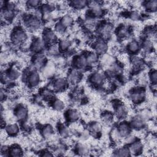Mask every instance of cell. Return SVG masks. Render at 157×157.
Listing matches in <instances>:
<instances>
[{"mask_svg": "<svg viewBox=\"0 0 157 157\" xmlns=\"http://www.w3.org/2000/svg\"><path fill=\"white\" fill-rule=\"evenodd\" d=\"M88 4V2L86 1H82V0H76L73 1L71 2V5L72 6L77 9H81L83 8L85 6H86Z\"/></svg>", "mask_w": 157, "mask_h": 157, "instance_id": "32", "label": "cell"}, {"mask_svg": "<svg viewBox=\"0 0 157 157\" xmlns=\"http://www.w3.org/2000/svg\"><path fill=\"white\" fill-rule=\"evenodd\" d=\"M19 126L16 123H12L7 125L6 128L7 134L10 136H15L18 133Z\"/></svg>", "mask_w": 157, "mask_h": 157, "instance_id": "18", "label": "cell"}, {"mask_svg": "<svg viewBox=\"0 0 157 157\" xmlns=\"http://www.w3.org/2000/svg\"><path fill=\"white\" fill-rule=\"evenodd\" d=\"M140 46L139 43L136 40H132L128 43L127 45V49L130 53H136L139 51Z\"/></svg>", "mask_w": 157, "mask_h": 157, "instance_id": "19", "label": "cell"}, {"mask_svg": "<svg viewBox=\"0 0 157 157\" xmlns=\"http://www.w3.org/2000/svg\"><path fill=\"white\" fill-rule=\"evenodd\" d=\"M25 25L30 30L35 31L38 29L40 26V19L35 16H29L25 19Z\"/></svg>", "mask_w": 157, "mask_h": 157, "instance_id": "4", "label": "cell"}, {"mask_svg": "<svg viewBox=\"0 0 157 157\" xmlns=\"http://www.w3.org/2000/svg\"><path fill=\"white\" fill-rule=\"evenodd\" d=\"M117 129L121 137L128 136L131 132V128L126 122H121L120 123Z\"/></svg>", "mask_w": 157, "mask_h": 157, "instance_id": "10", "label": "cell"}, {"mask_svg": "<svg viewBox=\"0 0 157 157\" xmlns=\"http://www.w3.org/2000/svg\"><path fill=\"white\" fill-rule=\"evenodd\" d=\"M66 118L71 122H74L77 120L80 117L79 112L76 109H69L66 112Z\"/></svg>", "mask_w": 157, "mask_h": 157, "instance_id": "15", "label": "cell"}, {"mask_svg": "<svg viewBox=\"0 0 157 157\" xmlns=\"http://www.w3.org/2000/svg\"><path fill=\"white\" fill-rule=\"evenodd\" d=\"M15 116L20 121H24L28 115V109L23 105H19L15 109Z\"/></svg>", "mask_w": 157, "mask_h": 157, "instance_id": "8", "label": "cell"}, {"mask_svg": "<svg viewBox=\"0 0 157 157\" xmlns=\"http://www.w3.org/2000/svg\"><path fill=\"white\" fill-rule=\"evenodd\" d=\"M149 78H150V80L152 84H156V81H157V74H156V71L155 69L153 70L150 73Z\"/></svg>", "mask_w": 157, "mask_h": 157, "instance_id": "40", "label": "cell"}, {"mask_svg": "<svg viewBox=\"0 0 157 157\" xmlns=\"http://www.w3.org/2000/svg\"><path fill=\"white\" fill-rule=\"evenodd\" d=\"M67 85V82L65 78L59 77L56 78L53 82V88L56 91L63 90Z\"/></svg>", "mask_w": 157, "mask_h": 157, "instance_id": "14", "label": "cell"}, {"mask_svg": "<svg viewBox=\"0 0 157 157\" xmlns=\"http://www.w3.org/2000/svg\"><path fill=\"white\" fill-rule=\"evenodd\" d=\"M7 75L10 79V80H15L19 77L20 72L17 69L12 68L9 71V72L7 73Z\"/></svg>", "mask_w": 157, "mask_h": 157, "instance_id": "33", "label": "cell"}, {"mask_svg": "<svg viewBox=\"0 0 157 157\" xmlns=\"http://www.w3.org/2000/svg\"><path fill=\"white\" fill-rule=\"evenodd\" d=\"M77 151L80 155H85L88 152V148L85 145L79 144L77 146Z\"/></svg>", "mask_w": 157, "mask_h": 157, "instance_id": "37", "label": "cell"}, {"mask_svg": "<svg viewBox=\"0 0 157 157\" xmlns=\"http://www.w3.org/2000/svg\"><path fill=\"white\" fill-rule=\"evenodd\" d=\"M44 42L42 40L39 38L35 39L31 43V48L33 52H39L44 48Z\"/></svg>", "mask_w": 157, "mask_h": 157, "instance_id": "13", "label": "cell"}, {"mask_svg": "<svg viewBox=\"0 0 157 157\" xmlns=\"http://www.w3.org/2000/svg\"><path fill=\"white\" fill-rule=\"evenodd\" d=\"M66 29V28L60 22L58 23L55 26L56 31L59 33H63L65 31Z\"/></svg>", "mask_w": 157, "mask_h": 157, "instance_id": "43", "label": "cell"}, {"mask_svg": "<svg viewBox=\"0 0 157 157\" xmlns=\"http://www.w3.org/2000/svg\"><path fill=\"white\" fill-rule=\"evenodd\" d=\"M112 26L108 23H104L99 25L98 27V33L101 36L102 39H109L112 33Z\"/></svg>", "mask_w": 157, "mask_h": 157, "instance_id": "2", "label": "cell"}, {"mask_svg": "<svg viewBox=\"0 0 157 157\" xmlns=\"http://www.w3.org/2000/svg\"><path fill=\"white\" fill-rule=\"evenodd\" d=\"M101 119L106 124H110L113 120V115L109 111H105L101 115Z\"/></svg>", "mask_w": 157, "mask_h": 157, "instance_id": "27", "label": "cell"}, {"mask_svg": "<svg viewBox=\"0 0 157 157\" xmlns=\"http://www.w3.org/2000/svg\"><path fill=\"white\" fill-rule=\"evenodd\" d=\"M74 64L75 66L78 69L84 68L87 64L85 56H77L74 60Z\"/></svg>", "mask_w": 157, "mask_h": 157, "instance_id": "17", "label": "cell"}, {"mask_svg": "<svg viewBox=\"0 0 157 157\" xmlns=\"http://www.w3.org/2000/svg\"><path fill=\"white\" fill-rule=\"evenodd\" d=\"M70 45V43L68 40H61L58 45L59 48L61 50H66Z\"/></svg>", "mask_w": 157, "mask_h": 157, "instance_id": "38", "label": "cell"}, {"mask_svg": "<svg viewBox=\"0 0 157 157\" xmlns=\"http://www.w3.org/2000/svg\"><path fill=\"white\" fill-rule=\"evenodd\" d=\"M43 39L44 41L50 44H53L56 39L55 33L50 29H45L43 33Z\"/></svg>", "mask_w": 157, "mask_h": 157, "instance_id": "11", "label": "cell"}, {"mask_svg": "<svg viewBox=\"0 0 157 157\" xmlns=\"http://www.w3.org/2000/svg\"><path fill=\"white\" fill-rule=\"evenodd\" d=\"M40 4V1L37 0H30L27 2V5L31 8H36Z\"/></svg>", "mask_w": 157, "mask_h": 157, "instance_id": "41", "label": "cell"}, {"mask_svg": "<svg viewBox=\"0 0 157 157\" xmlns=\"http://www.w3.org/2000/svg\"><path fill=\"white\" fill-rule=\"evenodd\" d=\"M27 82L31 86H36L40 82V77L39 74L35 71H31L29 73L26 77Z\"/></svg>", "mask_w": 157, "mask_h": 157, "instance_id": "7", "label": "cell"}, {"mask_svg": "<svg viewBox=\"0 0 157 157\" xmlns=\"http://www.w3.org/2000/svg\"><path fill=\"white\" fill-rule=\"evenodd\" d=\"M78 79H79V73L75 70L72 71L68 75V80L73 83L78 82Z\"/></svg>", "mask_w": 157, "mask_h": 157, "instance_id": "34", "label": "cell"}, {"mask_svg": "<svg viewBox=\"0 0 157 157\" xmlns=\"http://www.w3.org/2000/svg\"><path fill=\"white\" fill-rule=\"evenodd\" d=\"M131 63L132 65L133 66L134 68H135V69H139L144 64L142 59L138 56H132L131 59Z\"/></svg>", "mask_w": 157, "mask_h": 157, "instance_id": "24", "label": "cell"}, {"mask_svg": "<svg viewBox=\"0 0 157 157\" xmlns=\"http://www.w3.org/2000/svg\"><path fill=\"white\" fill-rule=\"evenodd\" d=\"M140 14L137 11H132L129 14V17L132 20H138L140 18Z\"/></svg>", "mask_w": 157, "mask_h": 157, "instance_id": "42", "label": "cell"}, {"mask_svg": "<svg viewBox=\"0 0 157 157\" xmlns=\"http://www.w3.org/2000/svg\"><path fill=\"white\" fill-rule=\"evenodd\" d=\"M59 50V48L58 45H55L54 44H53L47 49V53L49 55H56L58 53Z\"/></svg>", "mask_w": 157, "mask_h": 157, "instance_id": "36", "label": "cell"}, {"mask_svg": "<svg viewBox=\"0 0 157 157\" xmlns=\"http://www.w3.org/2000/svg\"><path fill=\"white\" fill-rule=\"evenodd\" d=\"M9 154L11 156H20L22 155V150L18 145H13L9 150Z\"/></svg>", "mask_w": 157, "mask_h": 157, "instance_id": "25", "label": "cell"}, {"mask_svg": "<svg viewBox=\"0 0 157 157\" xmlns=\"http://www.w3.org/2000/svg\"><path fill=\"white\" fill-rule=\"evenodd\" d=\"M90 80L93 85L98 86L102 84L105 81V75L101 72H94L90 76Z\"/></svg>", "mask_w": 157, "mask_h": 157, "instance_id": "5", "label": "cell"}, {"mask_svg": "<svg viewBox=\"0 0 157 157\" xmlns=\"http://www.w3.org/2000/svg\"><path fill=\"white\" fill-rule=\"evenodd\" d=\"M145 97V91L143 88H137L132 90L130 94V98L134 103L140 104L144 101Z\"/></svg>", "mask_w": 157, "mask_h": 157, "instance_id": "3", "label": "cell"}, {"mask_svg": "<svg viewBox=\"0 0 157 157\" xmlns=\"http://www.w3.org/2000/svg\"><path fill=\"white\" fill-rule=\"evenodd\" d=\"M115 110L117 117L120 118H124L128 114V109L124 104H118L115 108Z\"/></svg>", "mask_w": 157, "mask_h": 157, "instance_id": "12", "label": "cell"}, {"mask_svg": "<svg viewBox=\"0 0 157 157\" xmlns=\"http://www.w3.org/2000/svg\"><path fill=\"white\" fill-rule=\"evenodd\" d=\"M33 64L35 67L40 68L45 66V58L42 55H37L35 57L33 61Z\"/></svg>", "mask_w": 157, "mask_h": 157, "instance_id": "21", "label": "cell"}, {"mask_svg": "<svg viewBox=\"0 0 157 157\" xmlns=\"http://www.w3.org/2000/svg\"><path fill=\"white\" fill-rule=\"evenodd\" d=\"M142 144L139 141H134L132 142L129 151L130 152L134 153H137L142 151Z\"/></svg>", "mask_w": 157, "mask_h": 157, "instance_id": "23", "label": "cell"}, {"mask_svg": "<svg viewBox=\"0 0 157 157\" xmlns=\"http://www.w3.org/2000/svg\"><path fill=\"white\" fill-rule=\"evenodd\" d=\"M145 120L140 116V115L133 117L131 121V126L132 128L137 129L142 128L145 125Z\"/></svg>", "mask_w": 157, "mask_h": 157, "instance_id": "9", "label": "cell"}, {"mask_svg": "<svg viewBox=\"0 0 157 157\" xmlns=\"http://www.w3.org/2000/svg\"><path fill=\"white\" fill-rule=\"evenodd\" d=\"M42 156H52V154H50L49 152L48 151H44V154L42 155Z\"/></svg>", "mask_w": 157, "mask_h": 157, "instance_id": "44", "label": "cell"}, {"mask_svg": "<svg viewBox=\"0 0 157 157\" xmlns=\"http://www.w3.org/2000/svg\"><path fill=\"white\" fill-rule=\"evenodd\" d=\"M41 134L45 138H48L51 137V136L53 134V127L50 124L44 126L41 130Z\"/></svg>", "mask_w": 157, "mask_h": 157, "instance_id": "22", "label": "cell"}, {"mask_svg": "<svg viewBox=\"0 0 157 157\" xmlns=\"http://www.w3.org/2000/svg\"><path fill=\"white\" fill-rule=\"evenodd\" d=\"M94 49L96 54L104 55L107 50V45L104 39H98L94 43Z\"/></svg>", "mask_w": 157, "mask_h": 157, "instance_id": "6", "label": "cell"}, {"mask_svg": "<svg viewBox=\"0 0 157 157\" xmlns=\"http://www.w3.org/2000/svg\"><path fill=\"white\" fill-rule=\"evenodd\" d=\"M85 58H86L87 64H90V65L94 64L96 63V61L98 60L97 54L96 53H93V52L89 53L85 56Z\"/></svg>", "mask_w": 157, "mask_h": 157, "instance_id": "29", "label": "cell"}, {"mask_svg": "<svg viewBox=\"0 0 157 157\" xmlns=\"http://www.w3.org/2000/svg\"><path fill=\"white\" fill-rule=\"evenodd\" d=\"M101 125L99 122H92L89 124V130L91 133L98 134L101 130Z\"/></svg>", "mask_w": 157, "mask_h": 157, "instance_id": "28", "label": "cell"}, {"mask_svg": "<svg viewBox=\"0 0 157 157\" xmlns=\"http://www.w3.org/2000/svg\"><path fill=\"white\" fill-rule=\"evenodd\" d=\"M52 106L55 110L60 111V110H62L64 108L65 105H64V102L62 100H61L59 99H56L53 101V102L52 103Z\"/></svg>", "mask_w": 157, "mask_h": 157, "instance_id": "30", "label": "cell"}, {"mask_svg": "<svg viewBox=\"0 0 157 157\" xmlns=\"http://www.w3.org/2000/svg\"><path fill=\"white\" fill-rule=\"evenodd\" d=\"M73 18L70 15H64L60 21V23L66 28L72 25L73 23Z\"/></svg>", "mask_w": 157, "mask_h": 157, "instance_id": "26", "label": "cell"}, {"mask_svg": "<svg viewBox=\"0 0 157 157\" xmlns=\"http://www.w3.org/2000/svg\"><path fill=\"white\" fill-rule=\"evenodd\" d=\"M142 47L145 52H150L153 48V42L149 39H145L142 43Z\"/></svg>", "mask_w": 157, "mask_h": 157, "instance_id": "31", "label": "cell"}, {"mask_svg": "<svg viewBox=\"0 0 157 157\" xmlns=\"http://www.w3.org/2000/svg\"><path fill=\"white\" fill-rule=\"evenodd\" d=\"M117 35L120 39L128 38L129 36V31L127 26L121 25L117 30Z\"/></svg>", "mask_w": 157, "mask_h": 157, "instance_id": "16", "label": "cell"}, {"mask_svg": "<svg viewBox=\"0 0 157 157\" xmlns=\"http://www.w3.org/2000/svg\"><path fill=\"white\" fill-rule=\"evenodd\" d=\"M144 6L145 9L150 12H155L157 8V1L156 0H151L145 1L144 4Z\"/></svg>", "mask_w": 157, "mask_h": 157, "instance_id": "20", "label": "cell"}, {"mask_svg": "<svg viewBox=\"0 0 157 157\" xmlns=\"http://www.w3.org/2000/svg\"><path fill=\"white\" fill-rule=\"evenodd\" d=\"M11 39L14 44L24 43L27 39V34L23 29L17 27L12 32Z\"/></svg>", "mask_w": 157, "mask_h": 157, "instance_id": "1", "label": "cell"}, {"mask_svg": "<svg viewBox=\"0 0 157 157\" xmlns=\"http://www.w3.org/2000/svg\"><path fill=\"white\" fill-rule=\"evenodd\" d=\"M59 134L62 137H66L69 134V130L67 127H65V126H63L60 127Z\"/></svg>", "mask_w": 157, "mask_h": 157, "instance_id": "39", "label": "cell"}, {"mask_svg": "<svg viewBox=\"0 0 157 157\" xmlns=\"http://www.w3.org/2000/svg\"><path fill=\"white\" fill-rule=\"evenodd\" d=\"M129 149L124 147H121V148H119L116 152H115V156H127L129 155Z\"/></svg>", "mask_w": 157, "mask_h": 157, "instance_id": "35", "label": "cell"}]
</instances>
